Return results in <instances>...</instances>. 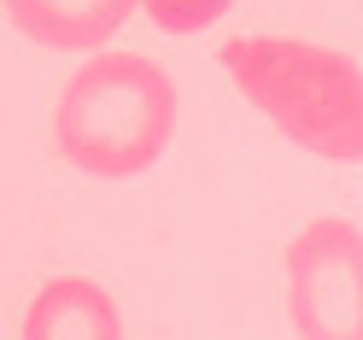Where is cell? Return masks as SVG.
<instances>
[{
	"label": "cell",
	"mask_w": 363,
	"mask_h": 340,
	"mask_svg": "<svg viewBox=\"0 0 363 340\" xmlns=\"http://www.w3.org/2000/svg\"><path fill=\"white\" fill-rule=\"evenodd\" d=\"M229 82L293 147L334 165H363V65L299 35H235L217 48Z\"/></svg>",
	"instance_id": "obj_1"
},
{
	"label": "cell",
	"mask_w": 363,
	"mask_h": 340,
	"mask_svg": "<svg viewBox=\"0 0 363 340\" xmlns=\"http://www.w3.org/2000/svg\"><path fill=\"white\" fill-rule=\"evenodd\" d=\"M176 135V82L141 53H88L53 106V141L82 176L129 182Z\"/></svg>",
	"instance_id": "obj_2"
},
{
	"label": "cell",
	"mask_w": 363,
	"mask_h": 340,
	"mask_svg": "<svg viewBox=\"0 0 363 340\" xmlns=\"http://www.w3.org/2000/svg\"><path fill=\"white\" fill-rule=\"evenodd\" d=\"M287 323L299 340H363V229L311 217L281 253Z\"/></svg>",
	"instance_id": "obj_3"
},
{
	"label": "cell",
	"mask_w": 363,
	"mask_h": 340,
	"mask_svg": "<svg viewBox=\"0 0 363 340\" xmlns=\"http://www.w3.org/2000/svg\"><path fill=\"white\" fill-rule=\"evenodd\" d=\"M141 0H6V18L48 53H100Z\"/></svg>",
	"instance_id": "obj_4"
},
{
	"label": "cell",
	"mask_w": 363,
	"mask_h": 340,
	"mask_svg": "<svg viewBox=\"0 0 363 340\" xmlns=\"http://www.w3.org/2000/svg\"><path fill=\"white\" fill-rule=\"evenodd\" d=\"M18 340H123V317L111 293L88 276H53L35 287Z\"/></svg>",
	"instance_id": "obj_5"
},
{
	"label": "cell",
	"mask_w": 363,
	"mask_h": 340,
	"mask_svg": "<svg viewBox=\"0 0 363 340\" xmlns=\"http://www.w3.org/2000/svg\"><path fill=\"white\" fill-rule=\"evenodd\" d=\"M229 6H235V0H141V12L164 35H206Z\"/></svg>",
	"instance_id": "obj_6"
}]
</instances>
